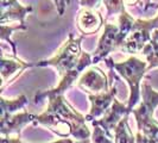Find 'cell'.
<instances>
[{
  "mask_svg": "<svg viewBox=\"0 0 158 143\" xmlns=\"http://www.w3.org/2000/svg\"><path fill=\"white\" fill-rule=\"evenodd\" d=\"M69 4V0H57V4H56V7H57V11L60 13V16H63L64 11H65V7L68 6Z\"/></svg>",
  "mask_w": 158,
  "mask_h": 143,
  "instance_id": "7402d4cb",
  "label": "cell"
},
{
  "mask_svg": "<svg viewBox=\"0 0 158 143\" xmlns=\"http://www.w3.org/2000/svg\"><path fill=\"white\" fill-rule=\"evenodd\" d=\"M102 1L103 0H80V5L86 8L93 10L95 7H99Z\"/></svg>",
  "mask_w": 158,
  "mask_h": 143,
  "instance_id": "44dd1931",
  "label": "cell"
},
{
  "mask_svg": "<svg viewBox=\"0 0 158 143\" xmlns=\"http://www.w3.org/2000/svg\"><path fill=\"white\" fill-rule=\"evenodd\" d=\"M151 41L150 32L145 30H135L130 33V36L126 38L123 49L127 51L128 54H135L138 51L143 50V48Z\"/></svg>",
  "mask_w": 158,
  "mask_h": 143,
  "instance_id": "4fadbf2b",
  "label": "cell"
},
{
  "mask_svg": "<svg viewBox=\"0 0 158 143\" xmlns=\"http://www.w3.org/2000/svg\"><path fill=\"white\" fill-rule=\"evenodd\" d=\"M77 85L85 91L94 92V93H101L111 88L110 87L111 82L108 81L105 73L98 67H92L87 69L86 73L79 79Z\"/></svg>",
  "mask_w": 158,
  "mask_h": 143,
  "instance_id": "52a82bcc",
  "label": "cell"
},
{
  "mask_svg": "<svg viewBox=\"0 0 158 143\" xmlns=\"http://www.w3.org/2000/svg\"><path fill=\"white\" fill-rule=\"evenodd\" d=\"M1 143H22L19 137H10V136H1Z\"/></svg>",
  "mask_w": 158,
  "mask_h": 143,
  "instance_id": "603a6c76",
  "label": "cell"
},
{
  "mask_svg": "<svg viewBox=\"0 0 158 143\" xmlns=\"http://www.w3.org/2000/svg\"><path fill=\"white\" fill-rule=\"evenodd\" d=\"M114 143H137L135 136L128 127V115L121 119L114 129Z\"/></svg>",
  "mask_w": 158,
  "mask_h": 143,
  "instance_id": "2e32d148",
  "label": "cell"
},
{
  "mask_svg": "<svg viewBox=\"0 0 158 143\" xmlns=\"http://www.w3.org/2000/svg\"><path fill=\"white\" fill-rule=\"evenodd\" d=\"M117 85H111V88L108 91H105L101 93H95V94H89L88 99L92 104L90 111L86 116V119L89 122H93L96 118L103 116L107 110L112 106V104L115 99L117 95Z\"/></svg>",
  "mask_w": 158,
  "mask_h": 143,
  "instance_id": "8992f818",
  "label": "cell"
},
{
  "mask_svg": "<svg viewBox=\"0 0 158 143\" xmlns=\"http://www.w3.org/2000/svg\"><path fill=\"white\" fill-rule=\"evenodd\" d=\"M156 29H158V15L157 17H155L151 20H142V19L135 20V24H133V28H132V31L145 30L148 32H151V30H156Z\"/></svg>",
  "mask_w": 158,
  "mask_h": 143,
  "instance_id": "ac0fdd59",
  "label": "cell"
},
{
  "mask_svg": "<svg viewBox=\"0 0 158 143\" xmlns=\"http://www.w3.org/2000/svg\"><path fill=\"white\" fill-rule=\"evenodd\" d=\"M105 62L110 68L115 69L117 73L120 74L121 78L127 82L128 88H130V97H128L127 106L130 111L132 112L135 106H137L140 102V98H142L140 84H142L143 76L148 72L149 62H144L143 60L135 56H131L124 62H114L111 57H107L105 58Z\"/></svg>",
  "mask_w": 158,
  "mask_h": 143,
  "instance_id": "7a4b0ae2",
  "label": "cell"
},
{
  "mask_svg": "<svg viewBox=\"0 0 158 143\" xmlns=\"http://www.w3.org/2000/svg\"><path fill=\"white\" fill-rule=\"evenodd\" d=\"M158 106V92H156L150 86L149 82H144L142 87V102L132 110V113L135 116V122L138 128H140L143 124L152 122L153 120V113L155 109Z\"/></svg>",
  "mask_w": 158,
  "mask_h": 143,
  "instance_id": "277c9868",
  "label": "cell"
},
{
  "mask_svg": "<svg viewBox=\"0 0 158 143\" xmlns=\"http://www.w3.org/2000/svg\"><path fill=\"white\" fill-rule=\"evenodd\" d=\"M35 67V63H27L24 62L20 58H17V56H13V58H6V56L2 54L1 57V78H2V87L7 82V80L17 72H20Z\"/></svg>",
  "mask_w": 158,
  "mask_h": 143,
  "instance_id": "7c38bea8",
  "label": "cell"
},
{
  "mask_svg": "<svg viewBox=\"0 0 158 143\" xmlns=\"http://www.w3.org/2000/svg\"><path fill=\"white\" fill-rule=\"evenodd\" d=\"M135 142L158 143V123L152 120L138 128V132L135 135Z\"/></svg>",
  "mask_w": 158,
  "mask_h": 143,
  "instance_id": "5bb4252c",
  "label": "cell"
},
{
  "mask_svg": "<svg viewBox=\"0 0 158 143\" xmlns=\"http://www.w3.org/2000/svg\"><path fill=\"white\" fill-rule=\"evenodd\" d=\"M31 11V6H22L18 0H1L0 23L6 24L12 20H19L22 25H25V17Z\"/></svg>",
  "mask_w": 158,
  "mask_h": 143,
  "instance_id": "30bf717a",
  "label": "cell"
},
{
  "mask_svg": "<svg viewBox=\"0 0 158 143\" xmlns=\"http://www.w3.org/2000/svg\"><path fill=\"white\" fill-rule=\"evenodd\" d=\"M36 119L35 115L24 111L16 115H10L6 117H1V136H10L12 134L20 135V131L26 124L33 123Z\"/></svg>",
  "mask_w": 158,
  "mask_h": 143,
  "instance_id": "9c48e42d",
  "label": "cell"
},
{
  "mask_svg": "<svg viewBox=\"0 0 158 143\" xmlns=\"http://www.w3.org/2000/svg\"><path fill=\"white\" fill-rule=\"evenodd\" d=\"M124 47V42L120 38V29L119 25L114 24H105V31L101 35L99 44L93 55V64L98 63L100 60L106 58V56L113 50Z\"/></svg>",
  "mask_w": 158,
  "mask_h": 143,
  "instance_id": "5b68a950",
  "label": "cell"
},
{
  "mask_svg": "<svg viewBox=\"0 0 158 143\" xmlns=\"http://www.w3.org/2000/svg\"><path fill=\"white\" fill-rule=\"evenodd\" d=\"M93 127H94L93 134H92L93 143H113V141L111 140V136L107 135L106 131L100 125L93 124Z\"/></svg>",
  "mask_w": 158,
  "mask_h": 143,
  "instance_id": "d6986e66",
  "label": "cell"
},
{
  "mask_svg": "<svg viewBox=\"0 0 158 143\" xmlns=\"http://www.w3.org/2000/svg\"><path fill=\"white\" fill-rule=\"evenodd\" d=\"M102 17L96 11L90 10V8L81 11L80 15L77 16V19H76L77 29L81 31L83 36L98 32L102 25Z\"/></svg>",
  "mask_w": 158,
  "mask_h": 143,
  "instance_id": "8fae6325",
  "label": "cell"
},
{
  "mask_svg": "<svg viewBox=\"0 0 158 143\" xmlns=\"http://www.w3.org/2000/svg\"><path fill=\"white\" fill-rule=\"evenodd\" d=\"M27 103H29V100H27L26 95L24 94L19 95L18 98L12 99V100H7V99L1 97V117L13 115L18 110L23 109Z\"/></svg>",
  "mask_w": 158,
  "mask_h": 143,
  "instance_id": "e0dca14e",
  "label": "cell"
},
{
  "mask_svg": "<svg viewBox=\"0 0 158 143\" xmlns=\"http://www.w3.org/2000/svg\"><path fill=\"white\" fill-rule=\"evenodd\" d=\"M142 51L149 62L148 71L158 67V29L153 30L151 41L149 43H146V46L143 48Z\"/></svg>",
  "mask_w": 158,
  "mask_h": 143,
  "instance_id": "9a60e30c",
  "label": "cell"
},
{
  "mask_svg": "<svg viewBox=\"0 0 158 143\" xmlns=\"http://www.w3.org/2000/svg\"><path fill=\"white\" fill-rule=\"evenodd\" d=\"M22 143H24L22 141ZM50 143H90L89 140H77V141H73V140H69V138H63V140H58V141H55V142H50Z\"/></svg>",
  "mask_w": 158,
  "mask_h": 143,
  "instance_id": "cb8c5ba5",
  "label": "cell"
},
{
  "mask_svg": "<svg viewBox=\"0 0 158 143\" xmlns=\"http://www.w3.org/2000/svg\"><path fill=\"white\" fill-rule=\"evenodd\" d=\"M43 99H48L49 102L47 111L40 116H36L33 124L40 123L49 128L63 124L69 128L70 135L77 140H88L89 137H92V134L86 125V117L74 111V109L65 102L63 94L52 93L51 91H44L37 93L35 97L36 103Z\"/></svg>",
  "mask_w": 158,
  "mask_h": 143,
  "instance_id": "6da1fadb",
  "label": "cell"
},
{
  "mask_svg": "<svg viewBox=\"0 0 158 143\" xmlns=\"http://www.w3.org/2000/svg\"><path fill=\"white\" fill-rule=\"evenodd\" d=\"M83 40V36H80L77 38L74 37V35L70 33L68 41L64 43L60 50L57 51L55 56H52L49 60H44L35 63L36 67H45V66H52L55 67L60 76L62 78L64 74L74 69L79 63L80 56L82 54L81 50V42Z\"/></svg>",
  "mask_w": 158,
  "mask_h": 143,
  "instance_id": "3957f363",
  "label": "cell"
},
{
  "mask_svg": "<svg viewBox=\"0 0 158 143\" xmlns=\"http://www.w3.org/2000/svg\"><path fill=\"white\" fill-rule=\"evenodd\" d=\"M128 113H131L128 106L121 104L118 99H114L112 106L103 115L102 118L95 119L92 123L96 124V125H100L106 131L107 135L111 136V130H114L115 127L119 124V122L124 118L125 116H127Z\"/></svg>",
  "mask_w": 158,
  "mask_h": 143,
  "instance_id": "ba28073f",
  "label": "cell"
},
{
  "mask_svg": "<svg viewBox=\"0 0 158 143\" xmlns=\"http://www.w3.org/2000/svg\"><path fill=\"white\" fill-rule=\"evenodd\" d=\"M54 1H55V4H57V0H54Z\"/></svg>",
  "mask_w": 158,
  "mask_h": 143,
  "instance_id": "484cf974",
  "label": "cell"
},
{
  "mask_svg": "<svg viewBox=\"0 0 158 143\" xmlns=\"http://www.w3.org/2000/svg\"><path fill=\"white\" fill-rule=\"evenodd\" d=\"M124 2V5H135L139 0H121Z\"/></svg>",
  "mask_w": 158,
  "mask_h": 143,
  "instance_id": "d4e9b609",
  "label": "cell"
},
{
  "mask_svg": "<svg viewBox=\"0 0 158 143\" xmlns=\"http://www.w3.org/2000/svg\"><path fill=\"white\" fill-rule=\"evenodd\" d=\"M146 2H149V0H146Z\"/></svg>",
  "mask_w": 158,
  "mask_h": 143,
  "instance_id": "4316f807",
  "label": "cell"
},
{
  "mask_svg": "<svg viewBox=\"0 0 158 143\" xmlns=\"http://www.w3.org/2000/svg\"><path fill=\"white\" fill-rule=\"evenodd\" d=\"M103 4L107 10V15H117V13H121L125 11L124 7V2L121 0H103Z\"/></svg>",
  "mask_w": 158,
  "mask_h": 143,
  "instance_id": "ffe728a7",
  "label": "cell"
}]
</instances>
